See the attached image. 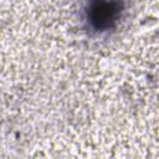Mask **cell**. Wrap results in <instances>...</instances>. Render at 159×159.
<instances>
[{
    "instance_id": "cell-1",
    "label": "cell",
    "mask_w": 159,
    "mask_h": 159,
    "mask_svg": "<svg viewBox=\"0 0 159 159\" xmlns=\"http://www.w3.org/2000/svg\"><path fill=\"white\" fill-rule=\"evenodd\" d=\"M122 0H91L86 9V19L96 31H106L113 27L123 11Z\"/></svg>"
}]
</instances>
